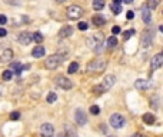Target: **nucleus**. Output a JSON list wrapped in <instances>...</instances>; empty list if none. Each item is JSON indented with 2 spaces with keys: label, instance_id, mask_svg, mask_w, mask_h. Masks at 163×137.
<instances>
[{
  "label": "nucleus",
  "instance_id": "nucleus-1",
  "mask_svg": "<svg viewBox=\"0 0 163 137\" xmlns=\"http://www.w3.org/2000/svg\"><path fill=\"white\" fill-rule=\"evenodd\" d=\"M103 42H105V36H103V33H100V32H97V33H95L90 39H87L89 47H90L92 50H95L96 53H99V51L102 50Z\"/></svg>",
  "mask_w": 163,
  "mask_h": 137
},
{
  "label": "nucleus",
  "instance_id": "nucleus-2",
  "mask_svg": "<svg viewBox=\"0 0 163 137\" xmlns=\"http://www.w3.org/2000/svg\"><path fill=\"white\" fill-rule=\"evenodd\" d=\"M64 56L63 54H53V56H49L46 59V62H45V66H46L47 70H54V69H57L63 62H64Z\"/></svg>",
  "mask_w": 163,
  "mask_h": 137
},
{
  "label": "nucleus",
  "instance_id": "nucleus-3",
  "mask_svg": "<svg viewBox=\"0 0 163 137\" xmlns=\"http://www.w3.org/2000/svg\"><path fill=\"white\" fill-rule=\"evenodd\" d=\"M107 63L105 60H92L87 64V73L89 74H99L106 69Z\"/></svg>",
  "mask_w": 163,
  "mask_h": 137
},
{
  "label": "nucleus",
  "instance_id": "nucleus-4",
  "mask_svg": "<svg viewBox=\"0 0 163 137\" xmlns=\"http://www.w3.org/2000/svg\"><path fill=\"white\" fill-rule=\"evenodd\" d=\"M66 16L70 20H79L80 17L83 16V9L80 7V6H77V4H72V6L67 7Z\"/></svg>",
  "mask_w": 163,
  "mask_h": 137
},
{
  "label": "nucleus",
  "instance_id": "nucleus-5",
  "mask_svg": "<svg viewBox=\"0 0 163 137\" xmlns=\"http://www.w3.org/2000/svg\"><path fill=\"white\" fill-rule=\"evenodd\" d=\"M109 123H110V126H112L113 129H123V127H125V124H126V120H125V117L122 116V114L114 113V114H112V116H110Z\"/></svg>",
  "mask_w": 163,
  "mask_h": 137
},
{
  "label": "nucleus",
  "instance_id": "nucleus-6",
  "mask_svg": "<svg viewBox=\"0 0 163 137\" xmlns=\"http://www.w3.org/2000/svg\"><path fill=\"white\" fill-rule=\"evenodd\" d=\"M114 83H116V77H114L113 74H107L105 79H103V82L99 84V87H100L102 93H105V91L110 90V89L114 86Z\"/></svg>",
  "mask_w": 163,
  "mask_h": 137
},
{
  "label": "nucleus",
  "instance_id": "nucleus-7",
  "mask_svg": "<svg viewBox=\"0 0 163 137\" xmlns=\"http://www.w3.org/2000/svg\"><path fill=\"white\" fill-rule=\"evenodd\" d=\"M152 42H153V33L150 30H145L140 36V44H142L143 49H147L152 46Z\"/></svg>",
  "mask_w": 163,
  "mask_h": 137
},
{
  "label": "nucleus",
  "instance_id": "nucleus-8",
  "mask_svg": "<svg viewBox=\"0 0 163 137\" xmlns=\"http://www.w3.org/2000/svg\"><path fill=\"white\" fill-rule=\"evenodd\" d=\"M56 84H57L60 89H64V90H70V89L73 87L72 80H69L67 77H64V76H57V77H56Z\"/></svg>",
  "mask_w": 163,
  "mask_h": 137
},
{
  "label": "nucleus",
  "instance_id": "nucleus-9",
  "mask_svg": "<svg viewBox=\"0 0 163 137\" xmlns=\"http://www.w3.org/2000/svg\"><path fill=\"white\" fill-rule=\"evenodd\" d=\"M75 120L76 123L79 126H84L86 123H87V116H86V113H84L83 108H76L75 112Z\"/></svg>",
  "mask_w": 163,
  "mask_h": 137
},
{
  "label": "nucleus",
  "instance_id": "nucleus-10",
  "mask_svg": "<svg viewBox=\"0 0 163 137\" xmlns=\"http://www.w3.org/2000/svg\"><path fill=\"white\" fill-rule=\"evenodd\" d=\"M40 136L42 137H53L54 136V127L50 123H43L40 126Z\"/></svg>",
  "mask_w": 163,
  "mask_h": 137
},
{
  "label": "nucleus",
  "instance_id": "nucleus-11",
  "mask_svg": "<svg viewBox=\"0 0 163 137\" xmlns=\"http://www.w3.org/2000/svg\"><path fill=\"white\" fill-rule=\"evenodd\" d=\"M142 19L146 25H150L152 23V12H150V7L147 4H143L142 6Z\"/></svg>",
  "mask_w": 163,
  "mask_h": 137
},
{
  "label": "nucleus",
  "instance_id": "nucleus-12",
  "mask_svg": "<svg viewBox=\"0 0 163 137\" xmlns=\"http://www.w3.org/2000/svg\"><path fill=\"white\" fill-rule=\"evenodd\" d=\"M32 33H29V32H21L20 34H19V43L23 46H29L30 43H32Z\"/></svg>",
  "mask_w": 163,
  "mask_h": 137
},
{
  "label": "nucleus",
  "instance_id": "nucleus-13",
  "mask_svg": "<svg viewBox=\"0 0 163 137\" xmlns=\"http://www.w3.org/2000/svg\"><path fill=\"white\" fill-rule=\"evenodd\" d=\"M163 64V54L157 53L155 57H152V70H157Z\"/></svg>",
  "mask_w": 163,
  "mask_h": 137
},
{
  "label": "nucleus",
  "instance_id": "nucleus-14",
  "mask_svg": "<svg viewBox=\"0 0 163 137\" xmlns=\"http://www.w3.org/2000/svg\"><path fill=\"white\" fill-rule=\"evenodd\" d=\"M152 87V84L147 82V80H143V79H139L134 82V89H138V90L140 91H145L147 90V89H150Z\"/></svg>",
  "mask_w": 163,
  "mask_h": 137
},
{
  "label": "nucleus",
  "instance_id": "nucleus-15",
  "mask_svg": "<svg viewBox=\"0 0 163 137\" xmlns=\"http://www.w3.org/2000/svg\"><path fill=\"white\" fill-rule=\"evenodd\" d=\"M13 59V50L6 49L0 53V63H9Z\"/></svg>",
  "mask_w": 163,
  "mask_h": 137
},
{
  "label": "nucleus",
  "instance_id": "nucleus-16",
  "mask_svg": "<svg viewBox=\"0 0 163 137\" xmlns=\"http://www.w3.org/2000/svg\"><path fill=\"white\" fill-rule=\"evenodd\" d=\"M72 34H73V27H72V26H64V27H62L60 32H59V36L62 39L70 37Z\"/></svg>",
  "mask_w": 163,
  "mask_h": 137
},
{
  "label": "nucleus",
  "instance_id": "nucleus-17",
  "mask_svg": "<svg viewBox=\"0 0 163 137\" xmlns=\"http://www.w3.org/2000/svg\"><path fill=\"white\" fill-rule=\"evenodd\" d=\"M45 53H46V50H45V47L43 46H36L33 50H32V56L36 59L39 57H43L45 56Z\"/></svg>",
  "mask_w": 163,
  "mask_h": 137
},
{
  "label": "nucleus",
  "instance_id": "nucleus-18",
  "mask_svg": "<svg viewBox=\"0 0 163 137\" xmlns=\"http://www.w3.org/2000/svg\"><path fill=\"white\" fill-rule=\"evenodd\" d=\"M92 21H93V25L99 26V27L106 25V19H105V16H102V14H95V16L92 17Z\"/></svg>",
  "mask_w": 163,
  "mask_h": 137
},
{
  "label": "nucleus",
  "instance_id": "nucleus-19",
  "mask_svg": "<svg viewBox=\"0 0 163 137\" xmlns=\"http://www.w3.org/2000/svg\"><path fill=\"white\" fill-rule=\"evenodd\" d=\"M142 120L146 123V124H149V126H152L153 123L156 121V119H155V116L152 114V113H145L143 114V117H142Z\"/></svg>",
  "mask_w": 163,
  "mask_h": 137
},
{
  "label": "nucleus",
  "instance_id": "nucleus-20",
  "mask_svg": "<svg viewBox=\"0 0 163 137\" xmlns=\"http://www.w3.org/2000/svg\"><path fill=\"white\" fill-rule=\"evenodd\" d=\"M10 69H12L10 71H12V73L14 71L16 74H20L21 71H23V66H21V64H20L19 62H14V63H13L12 66H10Z\"/></svg>",
  "mask_w": 163,
  "mask_h": 137
},
{
  "label": "nucleus",
  "instance_id": "nucleus-21",
  "mask_svg": "<svg viewBox=\"0 0 163 137\" xmlns=\"http://www.w3.org/2000/svg\"><path fill=\"white\" fill-rule=\"evenodd\" d=\"M105 7V0H93V9L95 10H102Z\"/></svg>",
  "mask_w": 163,
  "mask_h": 137
},
{
  "label": "nucleus",
  "instance_id": "nucleus-22",
  "mask_svg": "<svg viewBox=\"0 0 163 137\" xmlns=\"http://www.w3.org/2000/svg\"><path fill=\"white\" fill-rule=\"evenodd\" d=\"M77 69H79V63L73 62V63H70V66H69V69H67V73H69V74H73V73L77 71Z\"/></svg>",
  "mask_w": 163,
  "mask_h": 137
},
{
  "label": "nucleus",
  "instance_id": "nucleus-23",
  "mask_svg": "<svg viewBox=\"0 0 163 137\" xmlns=\"http://www.w3.org/2000/svg\"><path fill=\"white\" fill-rule=\"evenodd\" d=\"M32 39H33V40H34L36 43H39V44H40V43L43 42V39H45V37H43V34H42V33H39V32H36V33H33V34H32Z\"/></svg>",
  "mask_w": 163,
  "mask_h": 137
},
{
  "label": "nucleus",
  "instance_id": "nucleus-24",
  "mask_svg": "<svg viewBox=\"0 0 163 137\" xmlns=\"http://www.w3.org/2000/svg\"><path fill=\"white\" fill-rule=\"evenodd\" d=\"M46 100H47V103H54L56 100H57V94L56 93H53V91H50L49 94H47V97H46Z\"/></svg>",
  "mask_w": 163,
  "mask_h": 137
},
{
  "label": "nucleus",
  "instance_id": "nucleus-25",
  "mask_svg": "<svg viewBox=\"0 0 163 137\" xmlns=\"http://www.w3.org/2000/svg\"><path fill=\"white\" fill-rule=\"evenodd\" d=\"M107 46L109 47H114V46H117V37L116 36H110V37L107 39Z\"/></svg>",
  "mask_w": 163,
  "mask_h": 137
},
{
  "label": "nucleus",
  "instance_id": "nucleus-26",
  "mask_svg": "<svg viewBox=\"0 0 163 137\" xmlns=\"http://www.w3.org/2000/svg\"><path fill=\"white\" fill-rule=\"evenodd\" d=\"M110 9H112V12L114 13V14H120V12H122V6L120 4H110Z\"/></svg>",
  "mask_w": 163,
  "mask_h": 137
},
{
  "label": "nucleus",
  "instance_id": "nucleus-27",
  "mask_svg": "<svg viewBox=\"0 0 163 137\" xmlns=\"http://www.w3.org/2000/svg\"><path fill=\"white\" fill-rule=\"evenodd\" d=\"M2 77H3V80H12V77H13V73L10 70H4L3 71V74H2Z\"/></svg>",
  "mask_w": 163,
  "mask_h": 137
},
{
  "label": "nucleus",
  "instance_id": "nucleus-28",
  "mask_svg": "<svg viewBox=\"0 0 163 137\" xmlns=\"http://www.w3.org/2000/svg\"><path fill=\"white\" fill-rule=\"evenodd\" d=\"M134 34V30L132 29V30H127V32H125V33H123V40H127V39H130L132 37V36H133Z\"/></svg>",
  "mask_w": 163,
  "mask_h": 137
},
{
  "label": "nucleus",
  "instance_id": "nucleus-29",
  "mask_svg": "<svg viewBox=\"0 0 163 137\" xmlns=\"http://www.w3.org/2000/svg\"><path fill=\"white\" fill-rule=\"evenodd\" d=\"M157 101H159V97H157V96H155L153 99H150V106H153V108H155V110H156L157 107H159Z\"/></svg>",
  "mask_w": 163,
  "mask_h": 137
},
{
  "label": "nucleus",
  "instance_id": "nucleus-30",
  "mask_svg": "<svg viewBox=\"0 0 163 137\" xmlns=\"http://www.w3.org/2000/svg\"><path fill=\"white\" fill-rule=\"evenodd\" d=\"M90 113H92V114H95V116H96V114H99V113H100L99 106H92V107H90Z\"/></svg>",
  "mask_w": 163,
  "mask_h": 137
},
{
  "label": "nucleus",
  "instance_id": "nucleus-31",
  "mask_svg": "<svg viewBox=\"0 0 163 137\" xmlns=\"http://www.w3.org/2000/svg\"><path fill=\"white\" fill-rule=\"evenodd\" d=\"M77 27H79V30H87L89 25L86 23V21H80L79 25H77Z\"/></svg>",
  "mask_w": 163,
  "mask_h": 137
},
{
  "label": "nucleus",
  "instance_id": "nucleus-32",
  "mask_svg": "<svg viewBox=\"0 0 163 137\" xmlns=\"http://www.w3.org/2000/svg\"><path fill=\"white\" fill-rule=\"evenodd\" d=\"M19 119H20V113L19 112H13L10 114V120H19Z\"/></svg>",
  "mask_w": 163,
  "mask_h": 137
},
{
  "label": "nucleus",
  "instance_id": "nucleus-33",
  "mask_svg": "<svg viewBox=\"0 0 163 137\" xmlns=\"http://www.w3.org/2000/svg\"><path fill=\"white\" fill-rule=\"evenodd\" d=\"M120 32H122V30H120V27H119V26H113V27H112V33L113 34H119Z\"/></svg>",
  "mask_w": 163,
  "mask_h": 137
},
{
  "label": "nucleus",
  "instance_id": "nucleus-34",
  "mask_svg": "<svg viewBox=\"0 0 163 137\" xmlns=\"http://www.w3.org/2000/svg\"><path fill=\"white\" fill-rule=\"evenodd\" d=\"M7 23V17L4 16V14H0V25L3 26V25H6Z\"/></svg>",
  "mask_w": 163,
  "mask_h": 137
},
{
  "label": "nucleus",
  "instance_id": "nucleus-35",
  "mask_svg": "<svg viewBox=\"0 0 163 137\" xmlns=\"http://www.w3.org/2000/svg\"><path fill=\"white\" fill-rule=\"evenodd\" d=\"M126 17H127V20H132V19L134 17V13H133V12H130V10H129V12L126 13Z\"/></svg>",
  "mask_w": 163,
  "mask_h": 137
},
{
  "label": "nucleus",
  "instance_id": "nucleus-36",
  "mask_svg": "<svg viewBox=\"0 0 163 137\" xmlns=\"http://www.w3.org/2000/svg\"><path fill=\"white\" fill-rule=\"evenodd\" d=\"M4 36H7V30L0 27V37H4Z\"/></svg>",
  "mask_w": 163,
  "mask_h": 137
},
{
  "label": "nucleus",
  "instance_id": "nucleus-37",
  "mask_svg": "<svg viewBox=\"0 0 163 137\" xmlns=\"http://www.w3.org/2000/svg\"><path fill=\"white\" fill-rule=\"evenodd\" d=\"M122 0H113V4H120Z\"/></svg>",
  "mask_w": 163,
  "mask_h": 137
},
{
  "label": "nucleus",
  "instance_id": "nucleus-38",
  "mask_svg": "<svg viewBox=\"0 0 163 137\" xmlns=\"http://www.w3.org/2000/svg\"><path fill=\"white\" fill-rule=\"evenodd\" d=\"M123 2H125V3H127V4H129V3H132L133 0H123Z\"/></svg>",
  "mask_w": 163,
  "mask_h": 137
},
{
  "label": "nucleus",
  "instance_id": "nucleus-39",
  "mask_svg": "<svg viewBox=\"0 0 163 137\" xmlns=\"http://www.w3.org/2000/svg\"><path fill=\"white\" fill-rule=\"evenodd\" d=\"M56 2H59V3H62V2H64V0H56Z\"/></svg>",
  "mask_w": 163,
  "mask_h": 137
}]
</instances>
